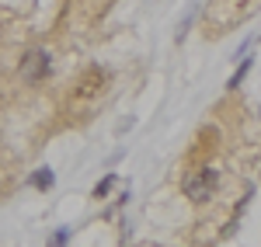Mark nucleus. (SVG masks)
Returning <instances> with one entry per match:
<instances>
[{"label":"nucleus","instance_id":"nucleus-1","mask_svg":"<svg viewBox=\"0 0 261 247\" xmlns=\"http://www.w3.org/2000/svg\"><path fill=\"white\" fill-rule=\"evenodd\" d=\"M213 191H216V171H213V167H195V171H188V178H185V195H188L192 202H209Z\"/></svg>","mask_w":261,"mask_h":247},{"label":"nucleus","instance_id":"nucleus-2","mask_svg":"<svg viewBox=\"0 0 261 247\" xmlns=\"http://www.w3.org/2000/svg\"><path fill=\"white\" fill-rule=\"evenodd\" d=\"M49 73V52L45 49H32L24 60H21V77L28 84H35V80H42Z\"/></svg>","mask_w":261,"mask_h":247},{"label":"nucleus","instance_id":"nucleus-3","mask_svg":"<svg viewBox=\"0 0 261 247\" xmlns=\"http://www.w3.org/2000/svg\"><path fill=\"white\" fill-rule=\"evenodd\" d=\"M32 185L39 188V191H49V188L56 185V174H53V171H49V167H39V171H35V174H32Z\"/></svg>","mask_w":261,"mask_h":247},{"label":"nucleus","instance_id":"nucleus-4","mask_svg":"<svg viewBox=\"0 0 261 247\" xmlns=\"http://www.w3.org/2000/svg\"><path fill=\"white\" fill-rule=\"evenodd\" d=\"M98 80H105V73H101L98 66H94V70H91V73L84 77V84H81V94H94V91H98L94 84H98Z\"/></svg>","mask_w":261,"mask_h":247},{"label":"nucleus","instance_id":"nucleus-5","mask_svg":"<svg viewBox=\"0 0 261 247\" xmlns=\"http://www.w3.org/2000/svg\"><path fill=\"white\" fill-rule=\"evenodd\" d=\"M247 70H251V56H244V60H241V66H237V73L230 77V84H226V87H230V91H237V87H241V80L247 77Z\"/></svg>","mask_w":261,"mask_h":247},{"label":"nucleus","instance_id":"nucleus-6","mask_svg":"<svg viewBox=\"0 0 261 247\" xmlns=\"http://www.w3.org/2000/svg\"><path fill=\"white\" fill-rule=\"evenodd\" d=\"M112 185H115V174H108V178H101L98 188H94V199H105L108 191H112Z\"/></svg>","mask_w":261,"mask_h":247},{"label":"nucleus","instance_id":"nucleus-7","mask_svg":"<svg viewBox=\"0 0 261 247\" xmlns=\"http://www.w3.org/2000/svg\"><path fill=\"white\" fill-rule=\"evenodd\" d=\"M66 240H70V230L66 227H60L53 237H49V247H66Z\"/></svg>","mask_w":261,"mask_h":247}]
</instances>
